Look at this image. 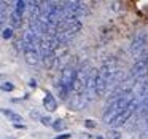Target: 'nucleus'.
<instances>
[{
  "mask_svg": "<svg viewBox=\"0 0 148 139\" xmlns=\"http://www.w3.org/2000/svg\"><path fill=\"white\" fill-rule=\"evenodd\" d=\"M119 74V64L115 58H108L102 62L99 69L96 71V96H105L108 93L110 86L116 82V77Z\"/></svg>",
  "mask_w": 148,
  "mask_h": 139,
  "instance_id": "1",
  "label": "nucleus"
},
{
  "mask_svg": "<svg viewBox=\"0 0 148 139\" xmlns=\"http://www.w3.org/2000/svg\"><path fill=\"white\" fill-rule=\"evenodd\" d=\"M77 66L69 62L64 69L61 71V75H59V80L56 83V90H58V94L61 99H67L69 94L72 93V85H73L75 75H77Z\"/></svg>",
  "mask_w": 148,
  "mask_h": 139,
  "instance_id": "2",
  "label": "nucleus"
},
{
  "mask_svg": "<svg viewBox=\"0 0 148 139\" xmlns=\"http://www.w3.org/2000/svg\"><path fill=\"white\" fill-rule=\"evenodd\" d=\"M135 99V94H124V96H115V98H110V102L107 104L105 110L102 113V120L105 123H110L126 106L132 102Z\"/></svg>",
  "mask_w": 148,
  "mask_h": 139,
  "instance_id": "3",
  "label": "nucleus"
},
{
  "mask_svg": "<svg viewBox=\"0 0 148 139\" xmlns=\"http://www.w3.org/2000/svg\"><path fill=\"white\" fill-rule=\"evenodd\" d=\"M92 72H94V69L91 67L89 62H84V64H81L80 67L77 69V75H75L73 85H72V94H73V98L80 96L84 91V88H86V85H88V80H89V77L92 75Z\"/></svg>",
  "mask_w": 148,
  "mask_h": 139,
  "instance_id": "4",
  "label": "nucleus"
},
{
  "mask_svg": "<svg viewBox=\"0 0 148 139\" xmlns=\"http://www.w3.org/2000/svg\"><path fill=\"white\" fill-rule=\"evenodd\" d=\"M147 74H148V51H143L137 56L135 62L132 64L127 80L132 82V83H138L142 78L147 77Z\"/></svg>",
  "mask_w": 148,
  "mask_h": 139,
  "instance_id": "5",
  "label": "nucleus"
},
{
  "mask_svg": "<svg viewBox=\"0 0 148 139\" xmlns=\"http://www.w3.org/2000/svg\"><path fill=\"white\" fill-rule=\"evenodd\" d=\"M137 109H138V99H137V98H135V99L132 101V102L129 104V106H126L124 109H123L121 112H119L118 115H116L115 118H113L112 122L108 123V125L112 126V128L118 129L119 126L126 125V123L129 122V118H131V117L134 115V113H135V110H137Z\"/></svg>",
  "mask_w": 148,
  "mask_h": 139,
  "instance_id": "6",
  "label": "nucleus"
},
{
  "mask_svg": "<svg viewBox=\"0 0 148 139\" xmlns=\"http://www.w3.org/2000/svg\"><path fill=\"white\" fill-rule=\"evenodd\" d=\"M26 8H27V2L24 0H18L14 3V8L13 11L10 13L8 16V21H10V27L11 29H19L24 23V15H26Z\"/></svg>",
  "mask_w": 148,
  "mask_h": 139,
  "instance_id": "7",
  "label": "nucleus"
},
{
  "mask_svg": "<svg viewBox=\"0 0 148 139\" xmlns=\"http://www.w3.org/2000/svg\"><path fill=\"white\" fill-rule=\"evenodd\" d=\"M23 50V55H24V59L29 66H37L40 64V53H38V48L37 46H24Z\"/></svg>",
  "mask_w": 148,
  "mask_h": 139,
  "instance_id": "8",
  "label": "nucleus"
},
{
  "mask_svg": "<svg viewBox=\"0 0 148 139\" xmlns=\"http://www.w3.org/2000/svg\"><path fill=\"white\" fill-rule=\"evenodd\" d=\"M145 45H147V35L143 32L135 34V37L131 42V53L134 55H140V53L145 51Z\"/></svg>",
  "mask_w": 148,
  "mask_h": 139,
  "instance_id": "9",
  "label": "nucleus"
},
{
  "mask_svg": "<svg viewBox=\"0 0 148 139\" xmlns=\"http://www.w3.org/2000/svg\"><path fill=\"white\" fill-rule=\"evenodd\" d=\"M43 107H45L48 112H54V110L58 109V101H56V98L53 96L51 91H46L45 93V98H43Z\"/></svg>",
  "mask_w": 148,
  "mask_h": 139,
  "instance_id": "10",
  "label": "nucleus"
},
{
  "mask_svg": "<svg viewBox=\"0 0 148 139\" xmlns=\"http://www.w3.org/2000/svg\"><path fill=\"white\" fill-rule=\"evenodd\" d=\"M0 112L3 113L10 122H13L14 125H21V122H24L23 117H21L19 113H16L14 110H11V109H0Z\"/></svg>",
  "mask_w": 148,
  "mask_h": 139,
  "instance_id": "11",
  "label": "nucleus"
},
{
  "mask_svg": "<svg viewBox=\"0 0 148 139\" xmlns=\"http://www.w3.org/2000/svg\"><path fill=\"white\" fill-rule=\"evenodd\" d=\"M8 18V7L5 2H0V32L3 30V24Z\"/></svg>",
  "mask_w": 148,
  "mask_h": 139,
  "instance_id": "12",
  "label": "nucleus"
},
{
  "mask_svg": "<svg viewBox=\"0 0 148 139\" xmlns=\"http://www.w3.org/2000/svg\"><path fill=\"white\" fill-rule=\"evenodd\" d=\"M51 126L56 129V131H64V129L67 128V123H65L62 118H58V120H53Z\"/></svg>",
  "mask_w": 148,
  "mask_h": 139,
  "instance_id": "13",
  "label": "nucleus"
},
{
  "mask_svg": "<svg viewBox=\"0 0 148 139\" xmlns=\"http://www.w3.org/2000/svg\"><path fill=\"white\" fill-rule=\"evenodd\" d=\"M107 139H121V133L115 128H110L107 131Z\"/></svg>",
  "mask_w": 148,
  "mask_h": 139,
  "instance_id": "14",
  "label": "nucleus"
},
{
  "mask_svg": "<svg viewBox=\"0 0 148 139\" xmlns=\"http://www.w3.org/2000/svg\"><path fill=\"white\" fill-rule=\"evenodd\" d=\"M13 29H11V27H5L3 30H2V37H3V39H11V37H13Z\"/></svg>",
  "mask_w": 148,
  "mask_h": 139,
  "instance_id": "15",
  "label": "nucleus"
},
{
  "mask_svg": "<svg viewBox=\"0 0 148 139\" xmlns=\"http://www.w3.org/2000/svg\"><path fill=\"white\" fill-rule=\"evenodd\" d=\"M40 122H42L45 126H51L53 120H51V117H48V115H42L40 117Z\"/></svg>",
  "mask_w": 148,
  "mask_h": 139,
  "instance_id": "16",
  "label": "nucleus"
},
{
  "mask_svg": "<svg viewBox=\"0 0 148 139\" xmlns=\"http://www.w3.org/2000/svg\"><path fill=\"white\" fill-rule=\"evenodd\" d=\"M0 88H2L3 91H13L14 90V85L10 83V82H5V83H2V86H0Z\"/></svg>",
  "mask_w": 148,
  "mask_h": 139,
  "instance_id": "17",
  "label": "nucleus"
},
{
  "mask_svg": "<svg viewBox=\"0 0 148 139\" xmlns=\"http://www.w3.org/2000/svg\"><path fill=\"white\" fill-rule=\"evenodd\" d=\"M72 134H69V133H62V134H58V136H54V139H69Z\"/></svg>",
  "mask_w": 148,
  "mask_h": 139,
  "instance_id": "18",
  "label": "nucleus"
},
{
  "mask_svg": "<svg viewBox=\"0 0 148 139\" xmlns=\"http://www.w3.org/2000/svg\"><path fill=\"white\" fill-rule=\"evenodd\" d=\"M84 126H88V128H94L96 123H94L92 120H86V122H84Z\"/></svg>",
  "mask_w": 148,
  "mask_h": 139,
  "instance_id": "19",
  "label": "nucleus"
},
{
  "mask_svg": "<svg viewBox=\"0 0 148 139\" xmlns=\"http://www.w3.org/2000/svg\"><path fill=\"white\" fill-rule=\"evenodd\" d=\"M97 139H103V138H100V136H97Z\"/></svg>",
  "mask_w": 148,
  "mask_h": 139,
  "instance_id": "20",
  "label": "nucleus"
},
{
  "mask_svg": "<svg viewBox=\"0 0 148 139\" xmlns=\"http://www.w3.org/2000/svg\"><path fill=\"white\" fill-rule=\"evenodd\" d=\"M5 139H11V138H5Z\"/></svg>",
  "mask_w": 148,
  "mask_h": 139,
  "instance_id": "21",
  "label": "nucleus"
}]
</instances>
